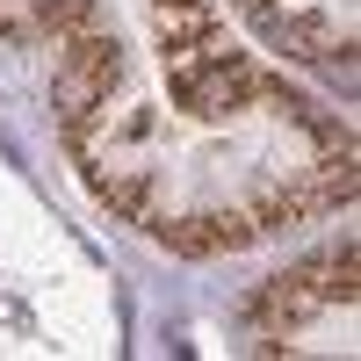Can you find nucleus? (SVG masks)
Segmentation results:
<instances>
[{
    "label": "nucleus",
    "instance_id": "nucleus-1",
    "mask_svg": "<svg viewBox=\"0 0 361 361\" xmlns=\"http://www.w3.org/2000/svg\"><path fill=\"white\" fill-rule=\"evenodd\" d=\"M354 275H361V253L354 246L318 253V260H296V267H282V275L253 296V318L267 325V333H296V325L318 318L325 304H354V289H361Z\"/></svg>",
    "mask_w": 361,
    "mask_h": 361
},
{
    "label": "nucleus",
    "instance_id": "nucleus-2",
    "mask_svg": "<svg viewBox=\"0 0 361 361\" xmlns=\"http://www.w3.org/2000/svg\"><path fill=\"white\" fill-rule=\"evenodd\" d=\"M180 94V109L188 116H202V123H217V116H231V109H246V102H282V87L267 80L253 58H238V51H224L217 66H202L188 87H173Z\"/></svg>",
    "mask_w": 361,
    "mask_h": 361
},
{
    "label": "nucleus",
    "instance_id": "nucleus-3",
    "mask_svg": "<svg viewBox=\"0 0 361 361\" xmlns=\"http://www.w3.org/2000/svg\"><path fill=\"white\" fill-rule=\"evenodd\" d=\"M145 231H152L159 246H173V253H238V246L260 238L246 209H195V217H166V209H159Z\"/></svg>",
    "mask_w": 361,
    "mask_h": 361
},
{
    "label": "nucleus",
    "instance_id": "nucleus-4",
    "mask_svg": "<svg viewBox=\"0 0 361 361\" xmlns=\"http://www.w3.org/2000/svg\"><path fill=\"white\" fill-rule=\"evenodd\" d=\"M80 173H87V188H94V202H109L116 217H130V224L159 217V195H152V173H145V166H109L94 152V159H80Z\"/></svg>",
    "mask_w": 361,
    "mask_h": 361
},
{
    "label": "nucleus",
    "instance_id": "nucleus-5",
    "mask_svg": "<svg viewBox=\"0 0 361 361\" xmlns=\"http://www.w3.org/2000/svg\"><path fill=\"white\" fill-rule=\"evenodd\" d=\"M275 44H282L289 58H333V51L347 58V51H354V37H340V29L318 22V15H282V22H275Z\"/></svg>",
    "mask_w": 361,
    "mask_h": 361
},
{
    "label": "nucleus",
    "instance_id": "nucleus-6",
    "mask_svg": "<svg viewBox=\"0 0 361 361\" xmlns=\"http://www.w3.org/2000/svg\"><path fill=\"white\" fill-rule=\"evenodd\" d=\"M217 29V0H152V37L159 44H195Z\"/></svg>",
    "mask_w": 361,
    "mask_h": 361
},
{
    "label": "nucleus",
    "instance_id": "nucleus-7",
    "mask_svg": "<svg viewBox=\"0 0 361 361\" xmlns=\"http://www.w3.org/2000/svg\"><path fill=\"white\" fill-rule=\"evenodd\" d=\"M37 22L51 29V44L66 37V29H87V22H102L94 0H37Z\"/></svg>",
    "mask_w": 361,
    "mask_h": 361
},
{
    "label": "nucleus",
    "instance_id": "nucleus-8",
    "mask_svg": "<svg viewBox=\"0 0 361 361\" xmlns=\"http://www.w3.org/2000/svg\"><path fill=\"white\" fill-rule=\"evenodd\" d=\"M0 37H22V22H15V15H8V8H0Z\"/></svg>",
    "mask_w": 361,
    "mask_h": 361
}]
</instances>
